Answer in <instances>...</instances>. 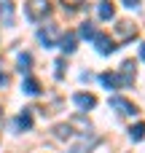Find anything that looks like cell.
<instances>
[{"mask_svg":"<svg viewBox=\"0 0 145 153\" xmlns=\"http://www.w3.org/2000/svg\"><path fill=\"white\" fill-rule=\"evenodd\" d=\"M24 11H27V19H30V22H40V19L48 16L51 3H48V0H27Z\"/></svg>","mask_w":145,"mask_h":153,"instance_id":"obj_1","label":"cell"},{"mask_svg":"<svg viewBox=\"0 0 145 153\" xmlns=\"http://www.w3.org/2000/svg\"><path fill=\"white\" fill-rule=\"evenodd\" d=\"M73 102H75V108H78L81 113H89L91 108H97V97H94V94H75Z\"/></svg>","mask_w":145,"mask_h":153,"instance_id":"obj_2","label":"cell"},{"mask_svg":"<svg viewBox=\"0 0 145 153\" xmlns=\"http://www.w3.org/2000/svg\"><path fill=\"white\" fill-rule=\"evenodd\" d=\"M116 75H118L121 89H126V86L135 81V62H124V65H121V73H116Z\"/></svg>","mask_w":145,"mask_h":153,"instance_id":"obj_3","label":"cell"},{"mask_svg":"<svg viewBox=\"0 0 145 153\" xmlns=\"http://www.w3.org/2000/svg\"><path fill=\"white\" fill-rule=\"evenodd\" d=\"M110 108H116L121 116H135V113H137V108H135L129 100H124V97H113V100H110Z\"/></svg>","mask_w":145,"mask_h":153,"instance_id":"obj_4","label":"cell"},{"mask_svg":"<svg viewBox=\"0 0 145 153\" xmlns=\"http://www.w3.org/2000/svg\"><path fill=\"white\" fill-rule=\"evenodd\" d=\"M135 35H137V27H135L132 22H118V24H116V38L129 40V38H135Z\"/></svg>","mask_w":145,"mask_h":153,"instance_id":"obj_5","label":"cell"},{"mask_svg":"<svg viewBox=\"0 0 145 153\" xmlns=\"http://www.w3.org/2000/svg\"><path fill=\"white\" fill-rule=\"evenodd\" d=\"M38 38H40V43H43L46 48L57 46V27H54V24H48V30H40V32H38Z\"/></svg>","mask_w":145,"mask_h":153,"instance_id":"obj_6","label":"cell"},{"mask_svg":"<svg viewBox=\"0 0 145 153\" xmlns=\"http://www.w3.org/2000/svg\"><path fill=\"white\" fill-rule=\"evenodd\" d=\"M94 43H97V51H100V54H113V51H116V43H113L108 35H94Z\"/></svg>","mask_w":145,"mask_h":153,"instance_id":"obj_7","label":"cell"},{"mask_svg":"<svg viewBox=\"0 0 145 153\" xmlns=\"http://www.w3.org/2000/svg\"><path fill=\"white\" fill-rule=\"evenodd\" d=\"M0 19H3V24H13V3L11 0H0Z\"/></svg>","mask_w":145,"mask_h":153,"instance_id":"obj_8","label":"cell"},{"mask_svg":"<svg viewBox=\"0 0 145 153\" xmlns=\"http://www.w3.org/2000/svg\"><path fill=\"white\" fill-rule=\"evenodd\" d=\"M59 48H62L65 54H73V51H75V35H73V32L62 35V38H59Z\"/></svg>","mask_w":145,"mask_h":153,"instance_id":"obj_9","label":"cell"},{"mask_svg":"<svg viewBox=\"0 0 145 153\" xmlns=\"http://www.w3.org/2000/svg\"><path fill=\"white\" fill-rule=\"evenodd\" d=\"M100 81H102V86H105V89H121V83H118V75H116V73H102V75H100Z\"/></svg>","mask_w":145,"mask_h":153,"instance_id":"obj_10","label":"cell"},{"mask_svg":"<svg viewBox=\"0 0 145 153\" xmlns=\"http://www.w3.org/2000/svg\"><path fill=\"white\" fill-rule=\"evenodd\" d=\"M113 16H116L113 3H110V0H102V3H100V19H105V22H108V19H113Z\"/></svg>","mask_w":145,"mask_h":153,"instance_id":"obj_11","label":"cell"},{"mask_svg":"<svg viewBox=\"0 0 145 153\" xmlns=\"http://www.w3.org/2000/svg\"><path fill=\"white\" fill-rule=\"evenodd\" d=\"M73 134H75V132H73L70 124H59V126L54 129V137H57V140H70Z\"/></svg>","mask_w":145,"mask_h":153,"instance_id":"obj_12","label":"cell"},{"mask_svg":"<svg viewBox=\"0 0 145 153\" xmlns=\"http://www.w3.org/2000/svg\"><path fill=\"white\" fill-rule=\"evenodd\" d=\"M24 91L35 97V94H40V83H38L35 78H30V75H27V78H24Z\"/></svg>","mask_w":145,"mask_h":153,"instance_id":"obj_13","label":"cell"},{"mask_svg":"<svg viewBox=\"0 0 145 153\" xmlns=\"http://www.w3.org/2000/svg\"><path fill=\"white\" fill-rule=\"evenodd\" d=\"M16 126H19V129H30V126H32V116H30V108H27V110H24V113L16 118Z\"/></svg>","mask_w":145,"mask_h":153,"instance_id":"obj_14","label":"cell"},{"mask_svg":"<svg viewBox=\"0 0 145 153\" xmlns=\"http://www.w3.org/2000/svg\"><path fill=\"white\" fill-rule=\"evenodd\" d=\"M129 134H132V140H135V143H140V140L145 137V124H135V126L129 129Z\"/></svg>","mask_w":145,"mask_h":153,"instance_id":"obj_15","label":"cell"},{"mask_svg":"<svg viewBox=\"0 0 145 153\" xmlns=\"http://www.w3.org/2000/svg\"><path fill=\"white\" fill-rule=\"evenodd\" d=\"M30 65H32V56L30 54H19V70L22 73H30Z\"/></svg>","mask_w":145,"mask_h":153,"instance_id":"obj_16","label":"cell"},{"mask_svg":"<svg viewBox=\"0 0 145 153\" xmlns=\"http://www.w3.org/2000/svg\"><path fill=\"white\" fill-rule=\"evenodd\" d=\"M94 35H97V32H94V27H91V24L86 22V24L81 27V38H94Z\"/></svg>","mask_w":145,"mask_h":153,"instance_id":"obj_17","label":"cell"},{"mask_svg":"<svg viewBox=\"0 0 145 153\" xmlns=\"http://www.w3.org/2000/svg\"><path fill=\"white\" fill-rule=\"evenodd\" d=\"M62 5H65V8H70V11H75V8H81V5H83V0H62Z\"/></svg>","mask_w":145,"mask_h":153,"instance_id":"obj_18","label":"cell"},{"mask_svg":"<svg viewBox=\"0 0 145 153\" xmlns=\"http://www.w3.org/2000/svg\"><path fill=\"white\" fill-rule=\"evenodd\" d=\"M54 67H57V78H62V75H65V62H62V59H57V62H54Z\"/></svg>","mask_w":145,"mask_h":153,"instance_id":"obj_19","label":"cell"},{"mask_svg":"<svg viewBox=\"0 0 145 153\" xmlns=\"http://www.w3.org/2000/svg\"><path fill=\"white\" fill-rule=\"evenodd\" d=\"M124 5L126 8H135V5H140V0H124Z\"/></svg>","mask_w":145,"mask_h":153,"instance_id":"obj_20","label":"cell"},{"mask_svg":"<svg viewBox=\"0 0 145 153\" xmlns=\"http://www.w3.org/2000/svg\"><path fill=\"white\" fill-rule=\"evenodd\" d=\"M140 59H145V43L140 46Z\"/></svg>","mask_w":145,"mask_h":153,"instance_id":"obj_21","label":"cell"}]
</instances>
